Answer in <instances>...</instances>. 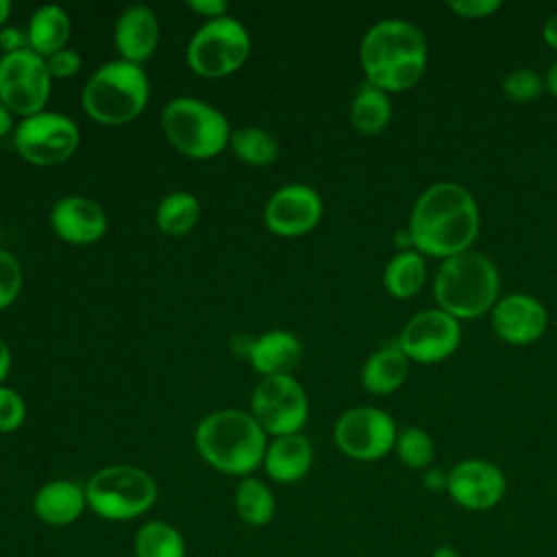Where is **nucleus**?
I'll return each mask as SVG.
<instances>
[{
    "mask_svg": "<svg viewBox=\"0 0 557 557\" xmlns=\"http://www.w3.org/2000/svg\"><path fill=\"white\" fill-rule=\"evenodd\" d=\"M479 226L481 215L474 196L459 183L437 181L416 198L407 231L413 250L424 257L448 259L470 250Z\"/></svg>",
    "mask_w": 557,
    "mask_h": 557,
    "instance_id": "f257e3e1",
    "label": "nucleus"
},
{
    "mask_svg": "<svg viewBox=\"0 0 557 557\" xmlns=\"http://www.w3.org/2000/svg\"><path fill=\"white\" fill-rule=\"evenodd\" d=\"M359 63L366 83L385 94L411 89L429 63V46L422 30L400 17L372 24L359 46Z\"/></svg>",
    "mask_w": 557,
    "mask_h": 557,
    "instance_id": "f03ea898",
    "label": "nucleus"
},
{
    "mask_svg": "<svg viewBox=\"0 0 557 557\" xmlns=\"http://www.w3.org/2000/svg\"><path fill=\"white\" fill-rule=\"evenodd\" d=\"M270 437L250 411L218 409L200 418L194 429V446L200 459L228 476H252L263 463Z\"/></svg>",
    "mask_w": 557,
    "mask_h": 557,
    "instance_id": "7ed1b4c3",
    "label": "nucleus"
},
{
    "mask_svg": "<svg viewBox=\"0 0 557 557\" xmlns=\"http://www.w3.org/2000/svg\"><path fill=\"white\" fill-rule=\"evenodd\" d=\"M433 296L437 307L457 320L481 318L500 298L498 268L472 248L442 259L433 278Z\"/></svg>",
    "mask_w": 557,
    "mask_h": 557,
    "instance_id": "20e7f679",
    "label": "nucleus"
},
{
    "mask_svg": "<svg viewBox=\"0 0 557 557\" xmlns=\"http://www.w3.org/2000/svg\"><path fill=\"white\" fill-rule=\"evenodd\" d=\"M148 100L150 78L146 70L124 59L100 65L81 91L83 111L102 126H122L137 120Z\"/></svg>",
    "mask_w": 557,
    "mask_h": 557,
    "instance_id": "39448f33",
    "label": "nucleus"
},
{
    "mask_svg": "<svg viewBox=\"0 0 557 557\" xmlns=\"http://www.w3.org/2000/svg\"><path fill=\"white\" fill-rule=\"evenodd\" d=\"M161 128L172 148L200 161L213 159L228 148L233 133L220 109L194 96L172 98L161 111Z\"/></svg>",
    "mask_w": 557,
    "mask_h": 557,
    "instance_id": "423d86ee",
    "label": "nucleus"
},
{
    "mask_svg": "<svg viewBox=\"0 0 557 557\" xmlns=\"http://www.w3.org/2000/svg\"><path fill=\"white\" fill-rule=\"evenodd\" d=\"M87 509L109 522H128L152 509L159 496L150 472L131 463H113L96 470L85 483Z\"/></svg>",
    "mask_w": 557,
    "mask_h": 557,
    "instance_id": "0eeeda50",
    "label": "nucleus"
},
{
    "mask_svg": "<svg viewBox=\"0 0 557 557\" xmlns=\"http://www.w3.org/2000/svg\"><path fill=\"white\" fill-rule=\"evenodd\" d=\"M252 39L248 28L233 15L202 22L187 44V65L200 78H226L250 57Z\"/></svg>",
    "mask_w": 557,
    "mask_h": 557,
    "instance_id": "6e6552de",
    "label": "nucleus"
},
{
    "mask_svg": "<svg viewBox=\"0 0 557 557\" xmlns=\"http://www.w3.org/2000/svg\"><path fill=\"white\" fill-rule=\"evenodd\" d=\"M13 148L30 165L50 168L67 161L81 144L78 124L59 111H39L22 117L11 135Z\"/></svg>",
    "mask_w": 557,
    "mask_h": 557,
    "instance_id": "1a4fd4ad",
    "label": "nucleus"
},
{
    "mask_svg": "<svg viewBox=\"0 0 557 557\" xmlns=\"http://www.w3.org/2000/svg\"><path fill=\"white\" fill-rule=\"evenodd\" d=\"M248 411L268 437L294 435L307 424L309 398L292 374L263 376L250 394Z\"/></svg>",
    "mask_w": 557,
    "mask_h": 557,
    "instance_id": "9d476101",
    "label": "nucleus"
},
{
    "mask_svg": "<svg viewBox=\"0 0 557 557\" xmlns=\"http://www.w3.org/2000/svg\"><path fill=\"white\" fill-rule=\"evenodd\" d=\"M52 78L46 59L30 48L0 54V102L22 117L46 111Z\"/></svg>",
    "mask_w": 557,
    "mask_h": 557,
    "instance_id": "9b49d317",
    "label": "nucleus"
},
{
    "mask_svg": "<svg viewBox=\"0 0 557 557\" xmlns=\"http://www.w3.org/2000/svg\"><path fill=\"white\" fill-rule=\"evenodd\" d=\"M398 426L394 418L379 407L346 409L333 426L335 446L355 461H376L394 450Z\"/></svg>",
    "mask_w": 557,
    "mask_h": 557,
    "instance_id": "f8f14e48",
    "label": "nucleus"
},
{
    "mask_svg": "<svg viewBox=\"0 0 557 557\" xmlns=\"http://www.w3.org/2000/svg\"><path fill=\"white\" fill-rule=\"evenodd\" d=\"M459 342V320L440 307H431L411 315L398 335V348L407 355L409 361L418 363H437L448 359L457 350Z\"/></svg>",
    "mask_w": 557,
    "mask_h": 557,
    "instance_id": "ddd939ff",
    "label": "nucleus"
},
{
    "mask_svg": "<svg viewBox=\"0 0 557 557\" xmlns=\"http://www.w3.org/2000/svg\"><path fill=\"white\" fill-rule=\"evenodd\" d=\"M324 213L320 194L305 183L278 187L263 207V224L278 237H302L311 233Z\"/></svg>",
    "mask_w": 557,
    "mask_h": 557,
    "instance_id": "4468645a",
    "label": "nucleus"
},
{
    "mask_svg": "<svg viewBox=\"0 0 557 557\" xmlns=\"http://www.w3.org/2000/svg\"><path fill=\"white\" fill-rule=\"evenodd\" d=\"M446 492L459 507L485 511L505 498L507 479L503 470L487 459H463L448 470Z\"/></svg>",
    "mask_w": 557,
    "mask_h": 557,
    "instance_id": "2eb2a0df",
    "label": "nucleus"
},
{
    "mask_svg": "<svg viewBox=\"0 0 557 557\" xmlns=\"http://www.w3.org/2000/svg\"><path fill=\"white\" fill-rule=\"evenodd\" d=\"M490 322L496 337L511 346H524L544 335L548 326V311L535 296L513 292L496 300L490 311Z\"/></svg>",
    "mask_w": 557,
    "mask_h": 557,
    "instance_id": "dca6fc26",
    "label": "nucleus"
},
{
    "mask_svg": "<svg viewBox=\"0 0 557 557\" xmlns=\"http://www.w3.org/2000/svg\"><path fill=\"white\" fill-rule=\"evenodd\" d=\"M104 209L87 196H63L50 209L54 235L70 246H91L107 233Z\"/></svg>",
    "mask_w": 557,
    "mask_h": 557,
    "instance_id": "f3484780",
    "label": "nucleus"
},
{
    "mask_svg": "<svg viewBox=\"0 0 557 557\" xmlns=\"http://www.w3.org/2000/svg\"><path fill=\"white\" fill-rule=\"evenodd\" d=\"M159 17L146 4L126 7L113 24V46L120 59L141 65L148 61L159 46Z\"/></svg>",
    "mask_w": 557,
    "mask_h": 557,
    "instance_id": "a211bd4d",
    "label": "nucleus"
},
{
    "mask_svg": "<svg viewBox=\"0 0 557 557\" xmlns=\"http://www.w3.org/2000/svg\"><path fill=\"white\" fill-rule=\"evenodd\" d=\"M87 509L85 485L70 479H52L33 496V513L48 527L74 524Z\"/></svg>",
    "mask_w": 557,
    "mask_h": 557,
    "instance_id": "6ab92c4d",
    "label": "nucleus"
},
{
    "mask_svg": "<svg viewBox=\"0 0 557 557\" xmlns=\"http://www.w3.org/2000/svg\"><path fill=\"white\" fill-rule=\"evenodd\" d=\"M302 359V344L298 335L285 329H270L252 339L248 363L257 374L281 376L292 374V370Z\"/></svg>",
    "mask_w": 557,
    "mask_h": 557,
    "instance_id": "aec40b11",
    "label": "nucleus"
},
{
    "mask_svg": "<svg viewBox=\"0 0 557 557\" xmlns=\"http://www.w3.org/2000/svg\"><path fill=\"white\" fill-rule=\"evenodd\" d=\"M261 466L274 483H298L313 466V446L302 433L270 437Z\"/></svg>",
    "mask_w": 557,
    "mask_h": 557,
    "instance_id": "412c9836",
    "label": "nucleus"
},
{
    "mask_svg": "<svg viewBox=\"0 0 557 557\" xmlns=\"http://www.w3.org/2000/svg\"><path fill=\"white\" fill-rule=\"evenodd\" d=\"M70 33H72V22L67 11L59 4H44L35 9V13L28 20V26H26L28 48L46 59L67 48Z\"/></svg>",
    "mask_w": 557,
    "mask_h": 557,
    "instance_id": "4be33fe9",
    "label": "nucleus"
},
{
    "mask_svg": "<svg viewBox=\"0 0 557 557\" xmlns=\"http://www.w3.org/2000/svg\"><path fill=\"white\" fill-rule=\"evenodd\" d=\"M409 374V359L396 346H385L374 350L361 366V385L374 394L385 396L396 392Z\"/></svg>",
    "mask_w": 557,
    "mask_h": 557,
    "instance_id": "5701e85b",
    "label": "nucleus"
},
{
    "mask_svg": "<svg viewBox=\"0 0 557 557\" xmlns=\"http://www.w3.org/2000/svg\"><path fill=\"white\" fill-rule=\"evenodd\" d=\"M426 278V261L424 255H420L413 248L407 250H398L383 270V285L387 289V294H392L394 298L407 300L411 296H416Z\"/></svg>",
    "mask_w": 557,
    "mask_h": 557,
    "instance_id": "b1692460",
    "label": "nucleus"
},
{
    "mask_svg": "<svg viewBox=\"0 0 557 557\" xmlns=\"http://www.w3.org/2000/svg\"><path fill=\"white\" fill-rule=\"evenodd\" d=\"M348 115H350V124L355 131H359L363 135L381 133L389 124V117H392L389 94H385L383 89L363 81L352 96Z\"/></svg>",
    "mask_w": 557,
    "mask_h": 557,
    "instance_id": "393cba45",
    "label": "nucleus"
},
{
    "mask_svg": "<svg viewBox=\"0 0 557 557\" xmlns=\"http://www.w3.org/2000/svg\"><path fill=\"white\" fill-rule=\"evenodd\" d=\"M202 207L191 191H170L163 196L154 211V224L163 235L178 237L189 233L200 220Z\"/></svg>",
    "mask_w": 557,
    "mask_h": 557,
    "instance_id": "a878e982",
    "label": "nucleus"
},
{
    "mask_svg": "<svg viewBox=\"0 0 557 557\" xmlns=\"http://www.w3.org/2000/svg\"><path fill=\"white\" fill-rule=\"evenodd\" d=\"M135 557H187L183 533L165 520L144 522L133 537Z\"/></svg>",
    "mask_w": 557,
    "mask_h": 557,
    "instance_id": "bb28decb",
    "label": "nucleus"
},
{
    "mask_svg": "<svg viewBox=\"0 0 557 557\" xmlns=\"http://www.w3.org/2000/svg\"><path fill=\"white\" fill-rule=\"evenodd\" d=\"M233 503L239 520L248 527H265L276 513V500L272 490L255 476L239 479Z\"/></svg>",
    "mask_w": 557,
    "mask_h": 557,
    "instance_id": "cd10ccee",
    "label": "nucleus"
},
{
    "mask_svg": "<svg viewBox=\"0 0 557 557\" xmlns=\"http://www.w3.org/2000/svg\"><path fill=\"white\" fill-rule=\"evenodd\" d=\"M228 148L235 157L248 165L263 168L270 165L278 157V141L276 137L259 126H239L231 133Z\"/></svg>",
    "mask_w": 557,
    "mask_h": 557,
    "instance_id": "c85d7f7f",
    "label": "nucleus"
},
{
    "mask_svg": "<svg viewBox=\"0 0 557 557\" xmlns=\"http://www.w3.org/2000/svg\"><path fill=\"white\" fill-rule=\"evenodd\" d=\"M394 450L398 459L411 470H426L435 459V442L429 435V431L420 426L400 429Z\"/></svg>",
    "mask_w": 557,
    "mask_h": 557,
    "instance_id": "c756f323",
    "label": "nucleus"
},
{
    "mask_svg": "<svg viewBox=\"0 0 557 557\" xmlns=\"http://www.w3.org/2000/svg\"><path fill=\"white\" fill-rule=\"evenodd\" d=\"M500 87H503V94L509 100H513V102H531V100H535L546 89L544 87V78L533 67H516V70H511L503 78Z\"/></svg>",
    "mask_w": 557,
    "mask_h": 557,
    "instance_id": "7c9ffc66",
    "label": "nucleus"
},
{
    "mask_svg": "<svg viewBox=\"0 0 557 557\" xmlns=\"http://www.w3.org/2000/svg\"><path fill=\"white\" fill-rule=\"evenodd\" d=\"M24 285V274L17 257L4 248H0V311L9 309Z\"/></svg>",
    "mask_w": 557,
    "mask_h": 557,
    "instance_id": "2f4dec72",
    "label": "nucleus"
},
{
    "mask_svg": "<svg viewBox=\"0 0 557 557\" xmlns=\"http://www.w3.org/2000/svg\"><path fill=\"white\" fill-rule=\"evenodd\" d=\"M26 420L24 398L9 385H0V433L17 431Z\"/></svg>",
    "mask_w": 557,
    "mask_h": 557,
    "instance_id": "473e14b6",
    "label": "nucleus"
},
{
    "mask_svg": "<svg viewBox=\"0 0 557 557\" xmlns=\"http://www.w3.org/2000/svg\"><path fill=\"white\" fill-rule=\"evenodd\" d=\"M83 65V59L76 50L72 48H63L50 57H46V67H48V74L50 78H72L78 74Z\"/></svg>",
    "mask_w": 557,
    "mask_h": 557,
    "instance_id": "72a5a7b5",
    "label": "nucleus"
},
{
    "mask_svg": "<svg viewBox=\"0 0 557 557\" xmlns=\"http://www.w3.org/2000/svg\"><path fill=\"white\" fill-rule=\"evenodd\" d=\"M446 7L459 17L479 20V17L494 15L503 4L500 0H448Z\"/></svg>",
    "mask_w": 557,
    "mask_h": 557,
    "instance_id": "f704fd0d",
    "label": "nucleus"
},
{
    "mask_svg": "<svg viewBox=\"0 0 557 557\" xmlns=\"http://www.w3.org/2000/svg\"><path fill=\"white\" fill-rule=\"evenodd\" d=\"M28 48V37L26 30L17 28V26H4L0 30V54H9V52H20Z\"/></svg>",
    "mask_w": 557,
    "mask_h": 557,
    "instance_id": "c9c22d12",
    "label": "nucleus"
},
{
    "mask_svg": "<svg viewBox=\"0 0 557 557\" xmlns=\"http://www.w3.org/2000/svg\"><path fill=\"white\" fill-rule=\"evenodd\" d=\"M189 11L205 17L207 20H215V17H224L228 15V4L226 0H189L187 2Z\"/></svg>",
    "mask_w": 557,
    "mask_h": 557,
    "instance_id": "e433bc0d",
    "label": "nucleus"
},
{
    "mask_svg": "<svg viewBox=\"0 0 557 557\" xmlns=\"http://www.w3.org/2000/svg\"><path fill=\"white\" fill-rule=\"evenodd\" d=\"M424 485H426L429 490H433V492L446 490V485H448V472H444V470H440V468H429L426 474H424Z\"/></svg>",
    "mask_w": 557,
    "mask_h": 557,
    "instance_id": "4c0bfd02",
    "label": "nucleus"
},
{
    "mask_svg": "<svg viewBox=\"0 0 557 557\" xmlns=\"http://www.w3.org/2000/svg\"><path fill=\"white\" fill-rule=\"evenodd\" d=\"M11 363H13V357H11L9 342L0 335V385H4V381L11 372Z\"/></svg>",
    "mask_w": 557,
    "mask_h": 557,
    "instance_id": "58836bf2",
    "label": "nucleus"
},
{
    "mask_svg": "<svg viewBox=\"0 0 557 557\" xmlns=\"http://www.w3.org/2000/svg\"><path fill=\"white\" fill-rule=\"evenodd\" d=\"M542 39L548 48L557 50V13L548 15V20L542 26Z\"/></svg>",
    "mask_w": 557,
    "mask_h": 557,
    "instance_id": "ea45409f",
    "label": "nucleus"
},
{
    "mask_svg": "<svg viewBox=\"0 0 557 557\" xmlns=\"http://www.w3.org/2000/svg\"><path fill=\"white\" fill-rule=\"evenodd\" d=\"M15 115L0 102V139L7 137V135H13L15 131Z\"/></svg>",
    "mask_w": 557,
    "mask_h": 557,
    "instance_id": "a19ab883",
    "label": "nucleus"
},
{
    "mask_svg": "<svg viewBox=\"0 0 557 557\" xmlns=\"http://www.w3.org/2000/svg\"><path fill=\"white\" fill-rule=\"evenodd\" d=\"M544 87L557 98V59L548 65L546 76H544Z\"/></svg>",
    "mask_w": 557,
    "mask_h": 557,
    "instance_id": "79ce46f5",
    "label": "nucleus"
},
{
    "mask_svg": "<svg viewBox=\"0 0 557 557\" xmlns=\"http://www.w3.org/2000/svg\"><path fill=\"white\" fill-rule=\"evenodd\" d=\"M9 15H11V2L9 0H0V30L7 26Z\"/></svg>",
    "mask_w": 557,
    "mask_h": 557,
    "instance_id": "37998d69",
    "label": "nucleus"
},
{
    "mask_svg": "<svg viewBox=\"0 0 557 557\" xmlns=\"http://www.w3.org/2000/svg\"><path fill=\"white\" fill-rule=\"evenodd\" d=\"M431 557H459V553H457V548H453V546H440V548L433 550Z\"/></svg>",
    "mask_w": 557,
    "mask_h": 557,
    "instance_id": "c03bdc74",
    "label": "nucleus"
}]
</instances>
